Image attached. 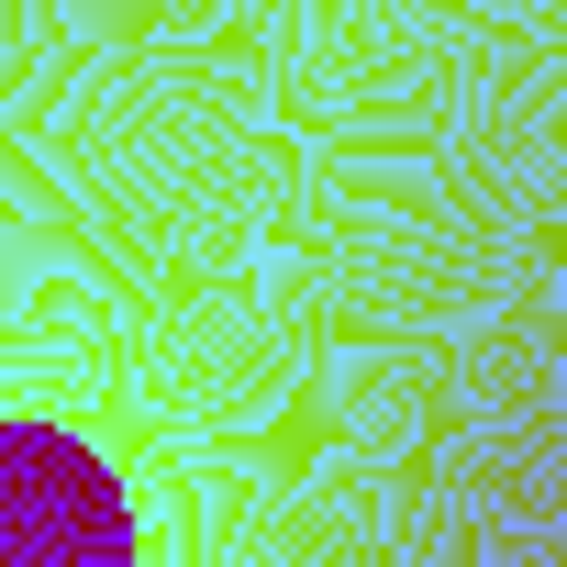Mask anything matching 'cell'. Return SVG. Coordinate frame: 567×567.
<instances>
[{"instance_id":"1","label":"cell","mask_w":567,"mask_h":567,"mask_svg":"<svg viewBox=\"0 0 567 567\" xmlns=\"http://www.w3.org/2000/svg\"><path fill=\"white\" fill-rule=\"evenodd\" d=\"M56 489L68 467H0V567H101V534H68L56 523Z\"/></svg>"}]
</instances>
